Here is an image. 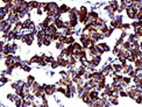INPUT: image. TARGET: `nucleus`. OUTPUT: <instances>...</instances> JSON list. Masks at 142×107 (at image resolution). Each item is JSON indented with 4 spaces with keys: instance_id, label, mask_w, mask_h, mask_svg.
I'll return each mask as SVG.
<instances>
[{
    "instance_id": "37998d69",
    "label": "nucleus",
    "mask_w": 142,
    "mask_h": 107,
    "mask_svg": "<svg viewBox=\"0 0 142 107\" xmlns=\"http://www.w3.org/2000/svg\"><path fill=\"white\" fill-rule=\"evenodd\" d=\"M119 51H120V47H119V46H115V47L113 48V51H112V53L114 54V55H118Z\"/></svg>"
},
{
    "instance_id": "ddd939ff",
    "label": "nucleus",
    "mask_w": 142,
    "mask_h": 107,
    "mask_svg": "<svg viewBox=\"0 0 142 107\" xmlns=\"http://www.w3.org/2000/svg\"><path fill=\"white\" fill-rule=\"evenodd\" d=\"M64 32V35H67V36H72L74 34V29H72V27H67V28H64L63 29Z\"/></svg>"
},
{
    "instance_id": "e2e57ef3",
    "label": "nucleus",
    "mask_w": 142,
    "mask_h": 107,
    "mask_svg": "<svg viewBox=\"0 0 142 107\" xmlns=\"http://www.w3.org/2000/svg\"><path fill=\"white\" fill-rule=\"evenodd\" d=\"M141 105H142V104H141Z\"/></svg>"
},
{
    "instance_id": "3c124183",
    "label": "nucleus",
    "mask_w": 142,
    "mask_h": 107,
    "mask_svg": "<svg viewBox=\"0 0 142 107\" xmlns=\"http://www.w3.org/2000/svg\"><path fill=\"white\" fill-rule=\"evenodd\" d=\"M7 77L6 76H5V74H2V77H1V85H4V84H5V83H7Z\"/></svg>"
},
{
    "instance_id": "f257e3e1",
    "label": "nucleus",
    "mask_w": 142,
    "mask_h": 107,
    "mask_svg": "<svg viewBox=\"0 0 142 107\" xmlns=\"http://www.w3.org/2000/svg\"><path fill=\"white\" fill-rule=\"evenodd\" d=\"M88 16V9H86V7L81 6V9H79V14H78V20H79V22H81L83 25H85Z\"/></svg>"
},
{
    "instance_id": "ea45409f",
    "label": "nucleus",
    "mask_w": 142,
    "mask_h": 107,
    "mask_svg": "<svg viewBox=\"0 0 142 107\" xmlns=\"http://www.w3.org/2000/svg\"><path fill=\"white\" fill-rule=\"evenodd\" d=\"M39 86H40V85H39V84H37V83H36V81H34V83H33V84H32V91H36V90H37V88H39Z\"/></svg>"
},
{
    "instance_id": "6ab92c4d",
    "label": "nucleus",
    "mask_w": 142,
    "mask_h": 107,
    "mask_svg": "<svg viewBox=\"0 0 142 107\" xmlns=\"http://www.w3.org/2000/svg\"><path fill=\"white\" fill-rule=\"evenodd\" d=\"M113 70H114L115 74H119V72H121L122 65L121 64H113Z\"/></svg>"
},
{
    "instance_id": "5fc2aeb1",
    "label": "nucleus",
    "mask_w": 142,
    "mask_h": 107,
    "mask_svg": "<svg viewBox=\"0 0 142 107\" xmlns=\"http://www.w3.org/2000/svg\"><path fill=\"white\" fill-rule=\"evenodd\" d=\"M11 87H12V88H14V90H15V88H18V87H19V84H18V81H15V83H12V84H11Z\"/></svg>"
},
{
    "instance_id": "79ce46f5",
    "label": "nucleus",
    "mask_w": 142,
    "mask_h": 107,
    "mask_svg": "<svg viewBox=\"0 0 142 107\" xmlns=\"http://www.w3.org/2000/svg\"><path fill=\"white\" fill-rule=\"evenodd\" d=\"M123 42H125V41H123V37H121V36H120V37H119V40L116 41V44H115V46H119V47L121 46V47H122V43H123Z\"/></svg>"
},
{
    "instance_id": "dca6fc26",
    "label": "nucleus",
    "mask_w": 142,
    "mask_h": 107,
    "mask_svg": "<svg viewBox=\"0 0 142 107\" xmlns=\"http://www.w3.org/2000/svg\"><path fill=\"white\" fill-rule=\"evenodd\" d=\"M57 27L55 26V23H50L49 25V27H48V29L46 30V32H48V33H50V34H53V33H55V32H57Z\"/></svg>"
},
{
    "instance_id": "aec40b11",
    "label": "nucleus",
    "mask_w": 142,
    "mask_h": 107,
    "mask_svg": "<svg viewBox=\"0 0 142 107\" xmlns=\"http://www.w3.org/2000/svg\"><path fill=\"white\" fill-rule=\"evenodd\" d=\"M134 67H132V65H125V67H122V71H123V74H129V71L130 70H133Z\"/></svg>"
},
{
    "instance_id": "393cba45",
    "label": "nucleus",
    "mask_w": 142,
    "mask_h": 107,
    "mask_svg": "<svg viewBox=\"0 0 142 107\" xmlns=\"http://www.w3.org/2000/svg\"><path fill=\"white\" fill-rule=\"evenodd\" d=\"M122 79H123V77L122 76H120V74H113V81H122Z\"/></svg>"
},
{
    "instance_id": "20e7f679",
    "label": "nucleus",
    "mask_w": 142,
    "mask_h": 107,
    "mask_svg": "<svg viewBox=\"0 0 142 107\" xmlns=\"http://www.w3.org/2000/svg\"><path fill=\"white\" fill-rule=\"evenodd\" d=\"M15 51H16V50L13 48V46H12V44H7V46H5V48L2 49V51H1V53L5 54V55H9V54H13V55H14V54H15Z\"/></svg>"
},
{
    "instance_id": "f8f14e48",
    "label": "nucleus",
    "mask_w": 142,
    "mask_h": 107,
    "mask_svg": "<svg viewBox=\"0 0 142 107\" xmlns=\"http://www.w3.org/2000/svg\"><path fill=\"white\" fill-rule=\"evenodd\" d=\"M90 98L93 101L98 100V99H99V97H98V91H97V90H91V91H90Z\"/></svg>"
},
{
    "instance_id": "9d476101",
    "label": "nucleus",
    "mask_w": 142,
    "mask_h": 107,
    "mask_svg": "<svg viewBox=\"0 0 142 107\" xmlns=\"http://www.w3.org/2000/svg\"><path fill=\"white\" fill-rule=\"evenodd\" d=\"M134 64H135V70L139 72V71H141L142 70V60L141 58H136L135 62H134Z\"/></svg>"
},
{
    "instance_id": "c85d7f7f",
    "label": "nucleus",
    "mask_w": 142,
    "mask_h": 107,
    "mask_svg": "<svg viewBox=\"0 0 142 107\" xmlns=\"http://www.w3.org/2000/svg\"><path fill=\"white\" fill-rule=\"evenodd\" d=\"M74 51H79V50H81V49H84L81 44H79V43H76V42L74 43Z\"/></svg>"
},
{
    "instance_id": "4d7b16f0",
    "label": "nucleus",
    "mask_w": 142,
    "mask_h": 107,
    "mask_svg": "<svg viewBox=\"0 0 142 107\" xmlns=\"http://www.w3.org/2000/svg\"><path fill=\"white\" fill-rule=\"evenodd\" d=\"M129 27H130L129 23H122V29H123V30H125V29H128Z\"/></svg>"
},
{
    "instance_id": "09e8293b",
    "label": "nucleus",
    "mask_w": 142,
    "mask_h": 107,
    "mask_svg": "<svg viewBox=\"0 0 142 107\" xmlns=\"http://www.w3.org/2000/svg\"><path fill=\"white\" fill-rule=\"evenodd\" d=\"M119 60H120V64H121L122 67L127 65V63H126V60H127V58H119Z\"/></svg>"
},
{
    "instance_id": "864d4df0",
    "label": "nucleus",
    "mask_w": 142,
    "mask_h": 107,
    "mask_svg": "<svg viewBox=\"0 0 142 107\" xmlns=\"http://www.w3.org/2000/svg\"><path fill=\"white\" fill-rule=\"evenodd\" d=\"M26 98H27V99H29V100L34 101V99L36 98V97H35V94H34V95H32V94H27V97H26Z\"/></svg>"
},
{
    "instance_id": "f03ea898",
    "label": "nucleus",
    "mask_w": 142,
    "mask_h": 107,
    "mask_svg": "<svg viewBox=\"0 0 142 107\" xmlns=\"http://www.w3.org/2000/svg\"><path fill=\"white\" fill-rule=\"evenodd\" d=\"M57 9H60V6L56 2H49L46 5V7L43 8L44 12H56Z\"/></svg>"
},
{
    "instance_id": "bf43d9fd",
    "label": "nucleus",
    "mask_w": 142,
    "mask_h": 107,
    "mask_svg": "<svg viewBox=\"0 0 142 107\" xmlns=\"http://www.w3.org/2000/svg\"><path fill=\"white\" fill-rule=\"evenodd\" d=\"M139 58H141V60H142V50L140 51V54H139Z\"/></svg>"
},
{
    "instance_id": "603ef678",
    "label": "nucleus",
    "mask_w": 142,
    "mask_h": 107,
    "mask_svg": "<svg viewBox=\"0 0 142 107\" xmlns=\"http://www.w3.org/2000/svg\"><path fill=\"white\" fill-rule=\"evenodd\" d=\"M136 19H137V20H142V11H139V12H137Z\"/></svg>"
},
{
    "instance_id": "8fccbe9b",
    "label": "nucleus",
    "mask_w": 142,
    "mask_h": 107,
    "mask_svg": "<svg viewBox=\"0 0 142 107\" xmlns=\"http://www.w3.org/2000/svg\"><path fill=\"white\" fill-rule=\"evenodd\" d=\"M108 29H109L108 27H106V26H102L101 28L99 29V30H100V32H101L102 34H105V33H106V32H107V30H108Z\"/></svg>"
},
{
    "instance_id": "39448f33",
    "label": "nucleus",
    "mask_w": 142,
    "mask_h": 107,
    "mask_svg": "<svg viewBox=\"0 0 142 107\" xmlns=\"http://www.w3.org/2000/svg\"><path fill=\"white\" fill-rule=\"evenodd\" d=\"M68 14H69V19H78L79 11H77V8H70Z\"/></svg>"
},
{
    "instance_id": "f704fd0d",
    "label": "nucleus",
    "mask_w": 142,
    "mask_h": 107,
    "mask_svg": "<svg viewBox=\"0 0 142 107\" xmlns=\"http://www.w3.org/2000/svg\"><path fill=\"white\" fill-rule=\"evenodd\" d=\"M21 69H22L23 71H26V72H29V71L32 70V67H29V64H23V65H22V67H21Z\"/></svg>"
},
{
    "instance_id": "c03bdc74",
    "label": "nucleus",
    "mask_w": 142,
    "mask_h": 107,
    "mask_svg": "<svg viewBox=\"0 0 142 107\" xmlns=\"http://www.w3.org/2000/svg\"><path fill=\"white\" fill-rule=\"evenodd\" d=\"M111 104H112V105H118V104H119L118 98H112V97H111Z\"/></svg>"
},
{
    "instance_id": "1a4fd4ad",
    "label": "nucleus",
    "mask_w": 142,
    "mask_h": 107,
    "mask_svg": "<svg viewBox=\"0 0 142 107\" xmlns=\"http://www.w3.org/2000/svg\"><path fill=\"white\" fill-rule=\"evenodd\" d=\"M54 23H55V26L57 27L58 29H64V27H65V23H64L61 19H55Z\"/></svg>"
},
{
    "instance_id": "5701e85b",
    "label": "nucleus",
    "mask_w": 142,
    "mask_h": 107,
    "mask_svg": "<svg viewBox=\"0 0 142 107\" xmlns=\"http://www.w3.org/2000/svg\"><path fill=\"white\" fill-rule=\"evenodd\" d=\"M122 48H123V49H127V50H129V49L132 48V43H130L129 41H125V42L122 43Z\"/></svg>"
},
{
    "instance_id": "b1692460",
    "label": "nucleus",
    "mask_w": 142,
    "mask_h": 107,
    "mask_svg": "<svg viewBox=\"0 0 142 107\" xmlns=\"http://www.w3.org/2000/svg\"><path fill=\"white\" fill-rule=\"evenodd\" d=\"M40 58H41V56H33V57H32V60H29V64H32V63H37V64H39Z\"/></svg>"
},
{
    "instance_id": "72a5a7b5",
    "label": "nucleus",
    "mask_w": 142,
    "mask_h": 107,
    "mask_svg": "<svg viewBox=\"0 0 142 107\" xmlns=\"http://www.w3.org/2000/svg\"><path fill=\"white\" fill-rule=\"evenodd\" d=\"M134 32H135V34L137 35V36H142V26L135 28V29H134Z\"/></svg>"
},
{
    "instance_id": "2f4dec72",
    "label": "nucleus",
    "mask_w": 142,
    "mask_h": 107,
    "mask_svg": "<svg viewBox=\"0 0 142 107\" xmlns=\"http://www.w3.org/2000/svg\"><path fill=\"white\" fill-rule=\"evenodd\" d=\"M65 43H67V44H74V39L72 37V36H68V37H67V41H65Z\"/></svg>"
},
{
    "instance_id": "6e6552de",
    "label": "nucleus",
    "mask_w": 142,
    "mask_h": 107,
    "mask_svg": "<svg viewBox=\"0 0 142 107\" xmlns=\"http://www.w3.org/2000/svg\"><path fill=\"white\" fill-rule=\"evenodd\" d=\"M33 40H34V39L30 36V34H25V36H23V40H22V41H23L26 44L30 46V44L33 43Z\"/></svg>"
},
{
    "instance_id": "13d9d810",
    "label": "nucleus",
    "mask_w": 142,
    "mask_h": 107,
    "mask_svg": "<svg viewBox=\"0 0 142 107\" xmlns=\"http://www.w3.org/2000/svg\"><path fill=\"white\" fill-rule=\"evenodd\" d=\"M12 46H13V48L15 49V50H18V44H16V43H13Z\"/></svg>"
},
{
    "instance_id": "e433bc0d",
    "label": "nucleus",
    "mask_w": 142,
    "mask_h": 107,
    "mask_svg": "<svg viewBox=\"0 0 142 107\" xmlns=\"http://www.w3.org/2000/svg\"><path fill=\"white\" fill-rule=\"evenodd\" d=\"M99 46H100V47H101L102 49H104V51H109V47H108L106 43H100Z\"/></svg>"
},
{
    "instance_id": "052dcab7",
    "label": "nucleus",
    "mask_w": 142,
    "mask_h": 107,
    "mask_svg": "<svg viewBox=\"0 0 142 107\" xmlns=\"http://www.w3.org/2000/svg\"><path fill=\"white\" fill-rule=\"evenodd\" d=\"M132 2H136V4H137V2H139V0H132Z\"/></svg>"
},
{
    "instance_id": "58836bf2",
    "label": "nucleus",
    "mask_w": 142,
    "mask_h": 107,
    "mask_svg": "<svg viewBox=\"0 0 142 107\" xmlns=\"http://www.w3.org/2000/svg\"><path fill=\"white\" fill-rule=\"evenodd\" d=\"M51 39H48V37H46L44 40H43V46H49L50 43H51Z\"/></svg>"
},
{
    "instance_id": "7ed1b4c3",
    "label": "nucleus",
    "mask_w": 142,
    "mask_h": 107,
    "mask_svg": "<svg viewBox=\"0 0 142 107\" xmlns=\"http://www.w3.org/2000/svg\"><path fill=\"white\" fill-rule=\"evenodd\" d=\"M43 87H44V93L47 95H53L55 91H57V87L55 85H43Z\"/></svg>"
},
{
    "instance_id": "4468645a",
    "label": "nucleus",
    "mask_w": 142,
    "mask_h": 107,
    "mask_svg": "<svg viewBox=\"0 0 142 107\" xmlns=\"http://www.w3.org/2000/svg\"><path fill=\"white\" fill-rule=\"evenodd\" d=\"M88 18L93 21V22H95V21L99 19V15H98V13H97V12H93V11H92V12H90V13H88Z\"/></svg>"
},
{
    "instance_id": "4c0bfd02",
    "label": "nucleus",
    "mask_w": 142,
    "mask_h": 107,
    "mask_svg": "<svg viewBox=\"0 0 142 107\" xmlns=\"http://www.w3.org/2000/svg\"><path fill=\"white\" fill-rule=\"evenodd\" d=\"M57 92H60V93H63L65 94V92H67V87H57Z\"/></svg>"
},
{
    "instance_id": "f3484780",
    "label": "nucleus",
    "mask_w": 142,
    "mask_h": 107,
    "mask_svg": "<svg viewBox=\"0 0 142 107\" xmlns=\"http://www.w3.org/2000/svg\"><path fill=\"white\" fill-rule=\"evenodd\" d=\"M62 34L63 33H61V32H55V33H53L51 34V40L53 41H58Z\"/></svg>"
},
{
    "instance_id": "cd10ccee",
    "label": "nucleus",
    "mask_w": 142,
    "mask_h": 107,
    "mask_svg": "<svg viewBox=\"0 0 142 107\" xmlns=\"http://www.w3.org/2000/svg\"><path fill=\"white\" fill-rule=\"evenodd\" d=\"M114 29H115V28H113V27H111V28L108 29L107 32H106V33L104 34V37H109V36L112 35V33H113V30H114Z\"/></svg>"
},
{
    "instance_id": "412c9836",
    "label": "nucleus",
    "mask_w": 142,
    "mask_h": 107,
    "mask_svg": "<svg viewBox=\"0 0 142 107\" xmlns=\"http://www.w3.org/2000/svg\"><path fill=\"white\" fill-rule=\"evenodd\" d=\"M77 74H81V76H84V74H86V67H84V65H81L78 70H77Z\"/></svg>"
},
{
    "instance_id": "c9c22d12",
    "label": "nucleus",
    "mask_w": 142,
    "mask_h": 107,
    "mask_svg": "<svg viewBox=\"0 0 142 107\" xmlns=\"http://www.w3.org/2000/svg\"><path fill=\"white\" fill-rule=\"evenodd\" d=\"M62 14H63V13H62L61 11H60V9H57V11H56V12L54 13V18H55V19H60Z\"/></svg>"
},
{
    "instance_id": "9b49d317",
    "label": "nucleus",
    "mask_w": 142,
    "mask_h": 107,
    "mask_svg": "<svg viewBox=\"0 0 142 107\" xmlns=\"http://www.w3.org/2000/svg\"><path fill=\"white\" fill-rule=\"evenodd\" d=\"M43 94H44V87L39 86V88L35 91V97H36V98H41Z\"/></svg>"
},
{
    "instance_id": "c756f323",
    "label": "nucleus",
    "mask_w": 142,
    "mask_h": 107,
    "mask_svg": "<svg viewBox=\"0 0 142 107\" xmlns=\"http://www.w3.org/2000/svg\"><path fill=\"white\" fill-rule=\"evenodd\" d=\"M141 26H142V20H137V21H135V22L132 23V27H134V29L137 28V27H141Z\"/></svg>"
},
{
    "instance_id": "6e6d98bb",
    "label": "nucleus",
    "mask_w": 142,
    "mask_h": 107,
    "mask_svg": "<svg viewBox=\"0 0 142 107\" xmlns=\"http://www.w3.org/2000/svg\"><path fill=\"white\" fill-rule=\"evenodd\" d=\"M119 95H120V97H122V98H125V97H128V94L126 93V92H123V91H120V92H119Z\"/></svg>"
},
{
    "instance_id": "bb28decb",
    "label": "nucleus",
    "mask_w": 142,
    "mask_h": 107,
    "mask_svg": "<svg viewBox=\"0 0 142 107\" xmlns=\"http://www.w3.org/2000/svg\"><path fill=\"white\" fill-rule=\"evenodd\" d=\"M113 20H115L118 23H122V16L121 14H115L114 18H113Z\"/></svg>"
},
{
    "instance_id": "a211bd4d",
    "label": "nucleus",
    "mask_w": 142,
    "mask_h": 107,
    "mask_svg": "<svg viewBox=\"0 0 142 107\" xmlns=\"http://www.w3.org/2000/svg\"><path fill=\"white\" fill-rule=\"evenodd\" d=\"M60 11H61L62 13H69V11H70V7L68 5H65V4H63L60 6Z\"/></svg>"
},
{
    "instance_id": "680f3d73",
    "label": "nucleus",
    "mask_w": 142,
    "mask_h": 107,
    "mask_svg": "<svg viewBox=\"0 0 142 107\" xmlns=\"http://www.w3.org/2000/svg\"><path fill=\"white\" fill-rule=\"evenodd\" d=\"M140 47H141V50H142V41H141V43H140Z\"/></svg>"
},
{
    "instance_id": "0eeeda50",
    "label": "nucleus",
    "mask_w": 142,
    "mask_h": 107,
    "mask_svg": "<svg viewBox=\"0 0 142 107\" xmlns=\"http://www.w3.org/2000/svg\"><path fill=\"white\" fill-rule=\"evenodd\" d=\"M139 37H140V36H137L135 33L130 34V35H128V41L132 43V44H135V43L139 42Z\"/></svg>"
},
{
    "instance_id": "a18cd8bd",
    "label": "nucleus",
    "mask_w": 142,
    "mask_h": 107,
    "mask_svg": "<svg viewBox=\"0 0 142 107\" xmlns=\"http://www.w3.org/2000/svg\"><path fill=\"white\" fill-rule=\"evenodd\" d=\"M122 81H123V83H125V84H127V85H128V84H130V77H123V79H122Z\"/></svg>"
},
{
    "instance_id": "a19ab883",
    "label": "nucleus",
    "mask_w": 142,
    "mask_h": 107,
    "mask_svg": "<svg viewBox=\"0 0 142 107\" xmlns=\"http://www.w3.org/2000/svg\"><path fill=\"white\" fill-rule=\"evenodd\" d=\"M35 81V77H33V76H28L27 77V83H29V84H33Z\"/></svg>"
},
{
    "instance_id": "7c9ffc66",
    "label": "nucleus",
    "mask_w": 142,
    "mask_h": 107,
    "mask_svg": "<svg viewBox=\"0 0 142 107\" xmlns=\"http://www.w3.org/2000/svg\"><path fill=\"white\" fill-rule=\"evenodd\" d=\"M32 22H33L32 20H29V19H27V20H26L25 22H23V28H25V29H28V28H29V26L32 25Z\"/></svg>"
},
{
    "instance_id": "2eb2a0df",
    "label": "nucleus",
    "mask_w": 142,
    "mask_h": 107,
    "mask_svg": "<svg viewBox=\"0 0 142 107\" xmlns=\"http://www.w3.org/2000/svg\"><path fill=\"white\" fill-rule=\"evenodd\" d=\"M102 26H105V21L102 20V19H100V18H99V19H98V20L95 22V27L97 28V29H100Z\"/></svg>"
},
{
    "instance_id": "49530a36",
    "label": "nucleus",
    "mask_w": 142,
    "mask_h": 107,
    "mask_svg": "<svg viewBox=\"0 0 142 107\" xmlns=\"http://www.w3.org/2000/svg\"><path fill=\"white\" fill-rule=\"evenodd\" d=\"M135 60H136V57H135V56H133V55H130L128 58H127V60H128V62H130V63H134V62H135Z\"/></svg>"
},
{
    "instance_id": "a878e982",
    "label": "nucleus",
    "mask_w": 142,
    "mask_h": 107,
    "mask_svg": "<svg viewBox=\"0 0 142 107\" xmlns=\"http://www.w3.org/2000/svg\"><path fill=\"white\" fill-rule=\"evenodd\" d=\"M29 6H30V8H40V2H37V1H30L29 2Z\"/></svg>"
},
{
    "instance_id": "4be33fe9",
    "label": "nucleus",
    "mask_w": 142,
    "mask_h": 107,
    "mask_svg": "<svg viewBox=\"0 0 142 107\" xmlns=\"http://www.w3.org/2000/svg\"><path fill=\"white\" fill-rule=\"evenodd\" d=\"M64 42H61V41H56V49L58 50H63L64 49Z\"/></svg>"
},
{
    "instance_id": "473e14b6",
    "label": "nucleus",
    "mask_w": 142,
    "mask_h": 107,
    "mask_svg": "<svg viewBox=\"0 0 142 107\" xmlns=\"http://www.w3.org/2000/svg\"><path fill=\"white\" fill-rule=\"evenodd\" d=\"M78 19H70V26L72 27V28H74V27H76L77 26V23H78Z\"/></svg>"
},
{
    "instance_id": "423d86ee",
    "label": "nucleus",
    "mask_w": 142,
    "mask_h": 107,
    "mask_svg": "<svg viewBox=\"0 0 142 107\" xmlns=\"http://www.w3.org/2000/svg\"><path fill=\"white\" fill-rule=\"evenodd\" d=\"M101 55H95V56H92V58H91V63L95 65V67H98L99 65V63H100V60H101V57H100Z\"/></svg>"
},
{
    "instance_id": "de8ad7c7",
    "label": "nucleus",
    "mask_w": 142,
    "mask_h": 107,
    "mask_svg": "<svg viewBox=\"0 0 142 107\" xmlns=\"http://www.w3.org/2000/svg\"><path fill=\"white\" fill-rule=\"evenodd\" d=\"M57 67H60V64L57 63V60H53V62H51V67H53V69H56Z\"/></svg>"
}]
</instances>
